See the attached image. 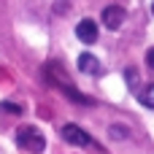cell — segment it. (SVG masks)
Wrapping results in <instances>:
<instances>
[{
	"instance_id": "cell-1",
	"label": "cell",
	"mask_w": 154,
	"mask_h": 154,
	"mask_svg": "<svg viewBox=\"0 0 154 154\" xmlns=\"http://www.w3.org/2000/svg\"><path fill=\"white\" fill-rule=\"evenodd\" d=\"M16 143H19L22 149L32 152V154L43 152V146H46V141H43L41 130H35V127H22V130L16 133Z\"/></svg>"
},
{
	"instance_id": "cell-2",
	"label": "cell",
	"mask_w": 154,
	"mask_h": 154,
	"mask_svg": "<svg viewBox=\"0 0 154 154\" xmlns=\"http://www.w3.org/2000/svg\"><path fill=\"white\" fill-rule=\"evenodd\" d=\"M62 138H65L68 143H73V146H89V143H92V138H89L79 125H65V127H62Z\"/></svg>"
},
{
	"instance_id": "cell-3",
	"label": "cell",
	"mask_w": 154,
	"mask_h": 154,
	"mask_svg": "<svg viewBox=\"0 0 154 154\" xmlns=\"http://www.w3.org/2000/svg\"><path fill=\"white\" fill-rule=\"evenodd\" d=\"M125 8L122 5H108L106 11H103V24L108 27V30H119L122 24H125Z\"/></svg>"
},
{
	"instance_id": "cell-4",
	"label": "cell",
	"mask_w": 154,
	"mask_h": 154,
	"mask_svg": "<svg viewBox=\"0 0 154 154\" xmlns=\"http://www.w3.org/2000/svg\"><path fill=\"white\" fill-rule=\"evenodd\" d=\"M76 35H79V41H84V43H95V41H97V22H95V19H81V22L76 24Z\"/></svg>"
},
{
	"instance_id": "cell-5",
	"label": "cell",
	"mask_w": 154,
	"mask_h": 154,
	"mask_svg": "<svg viewBox=\"0 0 154 154\" xmlns=\"http://www.w3.org/2000/svg\"><path fill=\"white\" fill-rule=\"evenodd\" d=\"M79 70L95 76V73H100V62H97L92 54H81V57H79Z\"/></svg>"
},
{
	"instance_id": "cell-6",
	"label": "cell",
	"mask_w": 154,
	"mask_h": 154,
	"mask_svg": "<svg viewBox=\"0 0 154 154\" xmlns=\"http://www.w3.org/2000/svg\"><path fill=\"white\" fill-rule=\"evenodd\" d=\"M138 100H141L146 108H154V84H146V87L138 92Z\"/></svg>"
},
{
	"instance_id": "cell-7",
	"label": "cell",
	"mask_w": 154,
	"mask_h": 154,
	"mask_svg": "<svg viewBox=\"0 0 154 154\" xmlns=\"http://www.w3.org/2000/svg\"><path fill=\"white\" fill-rule=\"evenodd\" d=\"M0 111H3V114H16V116L22 114V108H19L16 103H0Z\"/></svg>"
},
{
	"instance_id": "cell-8",
	"label": "cell",
	"mask_w": 154,
	"mask_h": 154,
	"mask_svg": "<svg viewBox=\"0 0 154 154\" xmlns=\"http://www.w3.org/2000/svg\"><path fill=\"white\" fill-rule=\"evenodd\" d=\"M125 76H127V84H130V87L135 89V84H138V73H135L133 68H127V73H125Z\"/></svg>"
},
{
	"instance_id": "cell-9",
	"label": "cell",
	"mask_w": 154,
	"mask_h": 154,
	"mask_svg": "<svg viewBox=\"0 0 154 154\" xmlns=\"http://www.w3.org/2000/svg\"><path fill=\"white\" fill-rule=\"evenodd\" d=\"M111 138H125V127H111Z\"/></svg>"
},
{
	"instance_id": "cell-10",
	"label": "cell",
	"mask_w": 154,
	"mask_h": 154,
	"mask_svg": "<svg viewBox=\"0 0 154 154\" xmlns=\"http://www.w3.org/2000/svg\"><path fill=\"white\" fill-rule=\"evenodd\" d=\"M146 65H149V68L154 70V46L149 49V51H146Z\"/></svg>"
},
{
	"instance_id": "cell-11",
	"label": "cell",
	"mask_w": 154,
	"mask_h": 154,
	"mask_svg": "<svg viewBox=\"0 0 154 154\" xmlns=\"http://www.w3.org/2000/svg\"><path fill=\"white\" fill-rule=\"evenodd\" d=\"M152 14H154V3H152Z\"/></svg>"
}]
</instances>
